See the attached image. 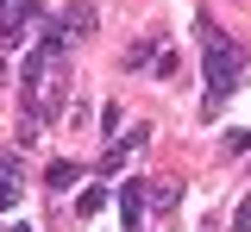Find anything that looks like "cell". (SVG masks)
Returning <instances> with one entry per match:
<instances>
[{
  "label": "cell",
  "instance_id": "obj_9",
  "mask_svg": "<svg viewBox=\"0 0 251 232\" xmlns=\"http://www.w3.org/2000/svg\"><path fill=\"white\" fill-rule=\"evenodd\" d=\"M19 201V188H13V176H0V207H13Z\"/></svg>",
  "mask_w": 251,
  "mask_h": 232
},
{
  "label": "cell",
  "instance_id": "obj_12",
  "mask_svg": "<svg viewBox=\"0 0 251 232\" xmlns=\"http://www.w3.org/2000/svg\"><path fill=\"white\" fill-rule=\"evenodd\" d=\"M19 232H31V226H19Z\"/></svg>",
  "mask_w": 251,
  "mask_h": 232
},
{
  "label": "cell",
  "instance_id": "obj_5",
  "mask_svg": "<svg viewBox=\"0 0 251 232\" xmlns=\"http://www.w3.org/2000/svg\"><path fill=\"white\" fill-rule=\"evenodd\" d=\"M145 201H151L157 213H176V201H182V182H145Z\"/></svg>",
  "mask_w": 251,
  "mask_h": 232
},
{
  "label": "cell",
  "instance_id": "obj_7",
  "mask_svg": "<svg viewBox=\"0 0 251 232\" xmlns=\"http://www.w3.org/2000/svg\"><path fill=\"white\" fill-rule=\"evenodd\" d=\"M107 195H113V188H100V182H94L88 195L75 201V213H82V220H94V213H100V207H107Z\"/></svg>",
  "mask_w": 251,
  "mask_h": 232
},
{
  "label": "cell",
  "instance_id": "obj_8",
  "mask_svg": "<svg viewBox=\"0 0 251 232\" xmlns=\"http://www.w3.org/2000/svg\"><path fill=\"white\" fill-rule=\"evenodd\" d=\"M232 232H251V195L239 201V213H232Z\"/></svg>",
  "mask_w": 251,
  "mask_h": 232
},
{
  "label": "cell",
  "instance_id": "obj_1",
  "mask_svg": "<svg viewBox=\"0 0 251 232\" xmlns=\"http://www.w3.org/2000/svg\"><path fill=\"white\" fill-rule=\"evenodd\" d=\"M195 38H201V63H207V100H201V113H220L232 100V88H239V75H245V50L220 32L214 19H195Z\"/></svg>",
  "mask_w": 251,
  "mask_h": 232
},
{
  "label": "cell",
  "instance_id": "obj_3",
  "mask_svg": "<svg viewBox=\"0 0 251 232\" xmlns=\"http://www.w3.org/2000/svg\"><path fill=\"white\" fill-rule=\"evenodd\" d=\"M31 19H44V0H19L13 19H6V32H0V44H19V32H25Z\"/></svg>",
  "mask_w": 251,
  "mask_h": 232
},
{
  "label": "cell",
  "instance_id": "obj_10",
  "mask_svg": "<svg viewBox=\"0 0 251 232\" xmlns=\"http://www.w3.org/2000/svg\"><path fill=\"white\" fill-rule=\"evenodd\" d=\"M6 6H13V0H0V13H6Z\"/></svg>",
  "mask_w": 251,
  "mask_h": 232
},
{
  "label": "cell",
  "instance_id": "obj_6",
  "mask_svg": "<svg viewBox=\"0 0 251 232\" xmlns=\"http://www.w3.org/2000/svg\"><path fill=\"white\" fill-rule=\"evenodd\" d=\"M69 182H82V163H69V157H63V163L44 169V188H69Z\"/></svg>",
  "mask_w": 251,
  "mask_h": 232
},
{
  "label": "cell",
  "instance_id": "obj_2",
  "mask_svg": "<svg viewBox=\"0 0 251 232\" xmlns=\"http://www.w3.org/2000/svg\"><path fill=\"white\" fill-rule=\"evenodd\" d=\"M94 19H100V6H94V0H69V6L57 13V25L69 32V44H75L82 32H94Z\"/></svg>",
  "mask_w": 251,
  "mask_h": 232
},
{
  "label": "cell",
  "instance_id": "obj_4",
  "mask_svg": "<svg viewBox=\"0 0 251 232\" xmlns=\"http://www.w3.org/2000/svg\"><path fill=\"white\" fill-rule=\"evenodd\" d=\"M120 207H126V232H138V220H145V182H126Z\"/></svg>",
  "mask_w": 251,
  "mask_h": 232
},
{
  "label": "cell",
  "instance_id": "obj_11",
  "mask_svg": "<svg viewBox=\"0 0 251 232\" xmlns=\"http://www.w3.org/2000/svg\"><path fill=\"white\" fill-rule=\"evenodd\" d=\"M201 232H220V226H201Z\"/></svg>",
  "mask_w": 251,
  "mask_h": 232
}]
</instances>
